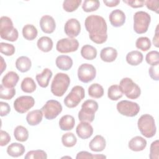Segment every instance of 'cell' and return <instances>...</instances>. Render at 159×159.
Listing matches in <instances>:
<instances>
[{"label": "cell", "mask_w": 159, "mask_h": 159, "mask_svg": "<svg viewBox=\"0 0 159 159\" xmlns=\"http://www.w3.org/2000/svg\"><path fill=\"white\" fill-rule=\"evenodd\" d=\"M89 39L97 44H102L107 39V27L105 19L98 15H90L84 20Z\"/></svg>", "instance_id": "cell-1"}, {"label": "cell", "mask_w": 159, "mask_h": 159, "mask_svg": "<svg viewBox=\"0 0 159 159\" xmlns=\"http://www.w3.org/2000/svg\"><path fill=\"white\" fill-rule=\"evenodd\" d=\"M0 36L1 39L10 42H15L19 37L17 29L14 27L11 18L2 16L0 18Z\"/></svg>", "instance_id": "cell-2"}, {"label": "cell", "mask_w": 159, "mask_h": 159, "mask_svg": "<svg viewBox=\"0 0 159 159\" xmlns=\"http://www.w3.org/2000/svg\"><path fill=\"white\" fill-rule=\"evenodd\" d=\"M70 84L69 76L63 73H58L55 75L51 84V92L56 96H62L67 91Z\"/></svg>", "instance_id": "cell-3"}, {"label": "cell", "mask_w": 159, "mask_h": 159, "mask_svg": "<svg viewBox=\"0 0 159 159\" xmlns=\"http://www.w3.org/2000/svg\"><path fill=\"white\" fill-rule=\"evenodd\" d=\"M137 126L142 135L146 138H152L156 134L155 119L150 114H145L141 116L137 121Z\"/></svg>", "instance_id": "cell-4"}, {"label": "cell", "mask_w": 159, "mask_h": 159, "mask_svg": "<svg viewBox=\"0 0 159 159\" xmlns=\"http://www.w3.org/2000/svg\"><path fill=\"white\" fill-rule=\"evenodd\" d=\"M98 102L93 99L85 101L81 105V109L78 112V119L80 121L92 122L95 117V112L98 109Z\"/></svg>", "instance_id": "cell-5"}, {"label": "cell", "mask_w": 159, "mask_h": 159, "mask_svg": "<svg viewBox=\"0 0 159 159\" xmlns=\"http://www.w3.org/2000/svg\"><path fill=\"white\" fill-rule=\"evenodd\" d=\"M151 22V17L147 12L142 11L136 12L134 15V30L139 34L147 32Z\"/></svg>", "instance_id": "cell-6"}, {"label": "cell", "mask_w": 159, "mask_h": 159, "mask_svg": "<svg viewBox=\"0 0 159 159\" xmlns=\"http://www.w3.org/2000/svg\"><path fill=\"white\" fill-rule=\"evenodd\" d=\"M119 86L122 93L129 99H135L140 96V88L130 78H122L120 81Z\"/></svg>", "instance_id": "cell-7"}, {"label": "cell", "mask_w": 159, "mask_h": 159, "mask_svg": "<svg viewBox=\"0 0 159 159\" xmlns=\"http://www.w3.org/2000/svg\"><path fill=\"white\" fill-rule=\"evenodd\" d=\"M85 97V91L81 86L76 85L72 88L71 91L64 99L65 105L69 108L76 107Z\"/></svg>", "instance_id": "cell-8"}, {"label": "cell", "mask_w": 159, "mask_h": 159, "mask_svg": "<svg viewBox=\"0 0 159 159\" xmlns=\"http://www.w3.org/2000/svg\"><path fill=\"white\" fill-rule=\"evenodd\" d=\"M62 109L63 107L60 102L53 99L47 101L41 109L44 117L48 120L56 118L61 112Z\"/></svg>", "instance_id": "cell-9"}, {"label": "cell", "mask_w": 159, "mask_h": 159, "mask_svg": "<svg viewBox=\"0 0 159 159\" xmlns=\"http://www.w3.org/2000/svg\"><path fill=\"white\" fill-rule=\"evenodd\" d=\"M116 107L120 114L127 117H134L140 111V106L137 102L127 100L119 101L117 102Z\"/></svg>", "instance_id": "cell-10"}, {"label": "cell", "mask_w": 159, "mask_h": 159, "mask_svg": "<svg viewBox=\"0 0 159 159\" xmlns=\"http://www.w3.org/2000/svg\"><path fill=\"white\" fill-rule=\"evenodd\" d=\"M96 70L95 67L89 63H83L78 69V77L80 81L88 83L92 81L96 77Z\"/></svg>", "instance_id": "cell-11"}, {"label": "cell", "mask_w": 159, "mask_h": 159, "mask_svg": "<svg viewBox=\"0 0 159 159\" xmlns=\"http://www.w3.org/2000/svg\"><path fill=\"white\" fill-rule=\"evenodd\" d=\"M79 42L75 38H63L59 40L56 45L57 50L61 53H68L78 50Z\"/></svg>", "instance_id": "cell-12"}, {"label": "cell", "mask_w": 159, "mask_h": 159, "mask_svg": "<svg viewBox=\"0 0 159 159\" xmlns=\"http://www.w3.org/2000/svg\"><path fill=\"white\" fill-rule=\"evenodd\" d=\"M35 104V100L30 96H21L14 102V109L20 114H24L31 109Z\"/></svg>", "instance_id": "cell-13"}, {"label": "cell", "mask_w": 159, "mask_h": 159, "mask_svg": "<svg viewBox=\"0 0 159 159\" xmlns=\"http://www.w3.org/2000/svg\"><path fill=\"white\" fill-rule=\"evenodd\" d=\"M64 31L70 38L77 37L81 31V25L80 22L75 18L68 19L64 26Z\"/></svg>", "instance_id": "cell-14"}, {"label": "cell", "mask_w": 159, "mask_h": 159, "mask_svg": "<svg viewBox=\"0 0 159 159\" xmlns=\"http://www.w3.org/2000/svg\"><path fill=\"white\" fill-rule=\"evenodd\" d=\"M40 26L41 30L46 34L53 33L56 28V23L51 16H43L40 20Z\"/></svg>", "instance_id": "cell-15"}, {"label": "cell", "mask_w": 159, "mask_h": 159, "mask_svg": "<svg viewBox=\"0 0 159 159\" xmlns=\"http://www.w3.org/2000/svg\"><path fill=\"white\" fill-rule=\"evenodd\" d=\"M109 19L113 27H119L123 25L125 22V14L122 10L117 9L110 13Z\"/></svg>", "instance_id": "cell-16"}, {"label": "cell", "mask_w": 159, "mask_h": 159, "mask_svg": "<svg viewBox=\"0 0 159 159\" xmlns=\"http://www.w3.org/2000/svg\"><path fill=\"white\" fill-rule=\"evenodd\" d=\"M77 135L82 139L89 138L93 134V128L89 122L81 121L79 123L76 129Z\"/></svg>", "instance_id": "cell-17"}, {"label": "cell", "mask_w": 159, "mask_h": 159, "mask_svg": "<svg viewBox=\"0 0 159 159\" xmlns=\"http://www.w3.org/2000/svg\"><path fill=\"white\" fill-rule=\"evenodd\" d=\"M147 140L140 136H135L129 142L128 147L129 149L134 152L143 150L147 146Z\"/></svg>", "instance_id": "cell-18"}, {"label": "cell", "mask_w": 159, "mask_h": 159, "mask_svg": "<svg viewBox=\"0 0 159 159\" xmlns=\"http://www.w3.org/2000/svg\"><path fill=\"white\" fill-rule=\"evenodd\" d=\"M106 145V140L101 135H96L89 142V147L91 150L96 152L103 151Z\"/></svg>", "instance_id": "cell-19"}, {"label": "cell", "mask_w": 159, "mask_h": 159, "mask_svg": "<svg viewBox=\"0 0 159 159\" xmlns=\"http://www.w3.org/2000/svg\"><path fill=\"white\" fill-rule=\"evenodd\" d=\"M19 80V75L13 71L7 72L2 79V84L8 88H12L16 86Z\"/></svg>", "instance_id": "cell-20"}, {"label": "cell", "mask_w": 159, "mask_h": 159, "mask_svg": "<svg viewBox=\"0 0 159 159\" xmlns=\"http://www.w3.org/2000/svg\"><path fill=\"white\" fill-rule=\"evenodd\" d=\"M117 57V51L116 48L107 47L103 48L100 52L101 59L105 62L110 63L115 61Z\"/></svg>", "instance_id": "cell-21"}, {"label": "cell", "mask_w": 159, "mask_h": 159, "mask_svg": "<svg viewBox=\"0 0 159 159\" xmlns=\"http://www.w3.org/2000/svg\"><path fill=\"white\" fill-rule=\"evenodd\" d=\"M52 75V71L49 68H44L41 73L37 74L35 76L39 85L43 88H47L48 86Z\"/></svg>", "instance_id": "cell-22"}, {"label": "cell", "mask_w": 159, "mask_h": 159, "mask_svg": "<svg viewBox=\"0 0 159 159\" xmlns=\"http://www.w3.org/2000/svg\"><path fill=\"white\" fill-rule=\"evenodd\" d=\"M57 66L61 70L67 71L70 70L73 66V60L68 55L58 56L55 60Z\"/></svg>", "instance_id": "cell-23"}, {"label": "cell", "mask_w": 159, "mask_h": 159, "mask_svg": "<svg viewBox=\"0 0 159 159\" xmlns=\"http://www.w3.org/2000/svg\"><path fill=\"white\" fill-rule=\"evenodd\" d=\"M43 115L42 110L36 109L30 111L27 114L26 120L30 125H37L42 122Z\"/></svg>", "instance_id": "cell-24"}, {"label": "cell", "mask_w": 159, "mask_h": 159, "mask_svg": "<svg viewBox=\"0 0 159 159\" xmlns=\"http://www.w3.org/2000/svg\"><path fill=\"white\" fill-rule=\"evenodd\" d=\"M24 146L17 142L11 143L7 148V154L12 157H19L22 156L25 152Z\"/></svg>", "instance_id": "cell-25"}, {"label": "cell", "mask_w": 159, "mask_h": 159, "mask_svg": "<svg viewBox=\"0 0 159 159\" xmlns=\"http://www.w3.org/2000/svg\"><path fill=\"white\" fill-rule=\"evenodd\" d=\"M125 58L128 64L132 66H137L142 62L143 56L140 52L133 50L127 54Z\"/></svg>", "instance_id": "cell-26"}, {"label": "cell", "mask_w": 159, "mask_h": 159, "mask_svg": "<svg viewBox=\"0 0 159 159\" xmlns=\"http://www.w3.org/2000/svg\"><path fill=\"white\" fill-rule=\"evenodd\" d=\"M75 124V120L71 115L63 116L59 120V127L61 130H71Z\"/></svg>", "instance_id": "cell-27"}, {"label": "cell", "mask_w": 159, "mask_h": 159, "mask_svg": "<svg viewBox=\"0 0 159 159\" xmlns=\"http://www.w3.org/2000/svg\"><path fill=\"white\" fill-rule=\"evenodd\" d=\"M32 66V62L30 58L25 56L19 57L16 61V68L22 73L28 71Z\"/></svg>", "instance_id": "cell-28"}, {"label": "cell", "mask_w": 159, "mask_h": 159, "mask_svg": "<svg viewBox=\"0 0 159 159\" xmlns=\"http://www.w3.org/2000/svg\"><path fill=\"white\" fill-rule=\"evenodd\" d=\"M37 47L39 50L43 52H48L53 48V41L51 38L43 36L41 37L37 42Z\"/></svg>", "instance_id": "cell-29"}, {"label": "cell", "mask_w": 159, "mask_h": 159, "mask_svg": "<svg viewBox=\"0 0 159 159\" xmlns=\"http://www.w3.org/2000/svg\"><path fill=\"white\" fill-rule=\"evenodd\" d=\"M81 55L84 59L92 60L96 58L97 50L91 45H84L81 49Z\"/></svg>", "instance_id": "cell-30"}, {"label": "cell", "mask_w": 159, "mask_h": 159, "mask_svg": "<svg viewBox=\"0 0 159 159\" xmlns=\"http://www.w3.org/2000/svg\"><path fill=\"white\" fill-rule=\"evenodd\" d=\"M38 34L37 28L32 24H26L22 29V35L27 40H34Z\"/></svg>", "instance_id": "cell-31"}, {"label": "cell", "mask_w": 159, "mask_h": 159, "mask_svg": "<svg viewBox=\"0 0 159 159\" xmlns=\"http://www.w3.org/2000/svg\"><path fill=\"white\" fill-rule=\"evenodd\" d=\"M20 88L22 91L26 93H32L35 91L37 86L33 78L30 77H26L22 81Z\"/></svg>", "instance_id": "cell-32"}, {"label": "cell", "mask_w": 159, "mask_h": 159, "mask_svg": "<svg viewBox=\"0 0 159 159\" xmlns=\"http://www.w3.org/2000/svg\"><path fill=\"white\" fill-rule=\"evenodd\" d=\"M88 94L93 98H101L104 95L103 87L98 83H93L91 84L88 89Z\"/></svg>", "instance_id": "cell-33"}, {"label": "cell", "mask_w": 159, "mask_h": 159, "mask_svg": "<svg viewBox=\"0 0 159 159\" xmlns=\"http://www.w3.org/2000/svg\"><path fill=\"white\" fill-rule=\"evenodd\" d=\"M14 136L19 142H25L29 138V132L24 126L18 125L14 130Z\"/></svg>", "instance_id": "cell-34"}, {"label": "cell", "mask_w": 159, "mask_h": 159, "mask_svg": "<svg viewBox=\"0 0 159 159\" xmlns=\"http://www.w3.org/2000/svg\"><path fill=\"white\" fill-rule=\"evenodd\" d=\"M123 93L119 85L113 84L109 86L107 90V97L112 101H117L121 98Z\"/></svg>", "instance_id": "cell-35"}, {"label": "cell", "mask_w": 159, "mask_h": 159, "mask_svg": "<svg viewBox=\"0 0 159 159\" xmlns=\"http://www.w3.org/2000/svg\"><path fill=\"white\" fill-rule=\"evenodd\" d=\"M61 142L66 147H72L76 145L77 139L73 133L67 132L62 135Z\"/></svg>", "instance_id": "cell-36"}, {"label": "cell", "mask_w": 159, "mask_h": 159, "mask_svg": "<svg viewBox=\"0 0 159 159\" xmlns=\"http://www.w3.org/2000/svg\"><path fill=\"white\" fill-rule=\"evenodd\" d=\"M100 6V2L98 0H85L82 4V9L84 12H90L96 11Z\"/></svg>", "instance_id": "cell-37"}, {"label": "cell", "mask_w": 159, "mask_h": 159, "mask_svg": "<svg viewBox=\"0 0 159 159\" xmlns=\"http://www.w3.org/2000/svg\"><path fill=\"white\" fill-rule=\"evenodd\" d=\"M81 2V0H65L63 2V8L65 11L71 12L76 11Z\"/></svg>", "instance_id": "cell-38"}, {"label": "cell", "mask_w": 159, "mask_h": 159, "mask_svg": "<svg viewBox=\"0 0 159 159\" xmlns=\"http://www.w3.org/2000/svg\"><path fill=\"white\" fill-rule=\"evenodd\" d=\"M151 41L147 37H140L138 38L135 42L136 47L142 51H147L151 47Z\"/></svg>", "instance_id": "cell-39"}, {"label": "cell", "mask_w": 159, "mask_h": 159, "mask_svg": "<svg viewBox=\"0 0 159 159\" xmlns=\"http://www.w3.org/2000/svg\"><path fill=\"white\" fill-rule=\"evenodd\" d=\"M25 159H47V155L42 150H30L24 157Z\"/></svg>", "instance_id": "cell-40"}, {"label": "cell", "mask_w": 159, "mask_h": 159, "mask_svg": "<svg viewBox=\"0 0 159 159\" xmlns=\"http://www.w3.org/2000/svg\"><path fill=\"white\" fill-rule=\"evenodd\" d=\"M16 94L14 88H8L4 87L2 84L0 86V98L6 100L11 99Z\"/></svg>", "instance_id": "cell-41"}, {"label": "cell", "mask_w": 159, "mask_h": 159, "mask_svg": "<svg viewBox=\"0 0 159 159\" xmlns=\"http://www.w3.org/2000/svg\"><path fill=\"white\" fill-rule=\"evenodd\" d=\"M147 63L151 66H155L159 63V53L157 50H152L148 52L145 57Z\"/></svg>", "instance_id": "cell-42"}, {"label": "cell", "mask_w": 159, "mask_h": 159, "mask_svg": "<svg viewBox=\"0 0 159 159\" xmlns=\"http://www.w3.org/2000/svg\"><path fill=\"white\" fill-rule=\"evenodd\" d=\"M15 47L12 44L1 42L0 43V52L6 56H11L15 53Z\"/></svg>", "instance_id": "cell-43"}, {"label": "cell", "mask_w": 159, "mask_h": 159, "mask_svg": "<svg viewBox=\"0 0 159 159\" xmlns=\"http://www.w3.org/2000/svg\"><path fill=\"white\" fill-rule=\"evenodd\" d=\"M149 158L150 159H158L159 158V141L156 140L153 141L150 148Z\"/></svg>", "instance_id": "cell-44"}, {"label": "cell", "mask_w": 159, "mask_h": 159, "mask_svg": "<svg viewBox=\"0 0 159 159\" xmlns=\"http://www.w3.org/2000/svg\"><path fill=\"white\" fill-rule=\"evenodd\" d=\"M76 159H81V158H87V159H92V158H106V156L104 155H93L86 151H81L77 153Z\"/></svg>", "instance_id": "cell-45"}, {"label": "cell", "mask_w": 159, "mask_h": 159, "mask_svg": "<svg viewBox=\"0 0 159 159\" xmlns=\"http://www.w3.org/2000/svg\"><path fill=\"white\" fill-rule=\"evenodd\" d=\"M145 6L147 7L156 13H158L159 9V1L158 0H147L145 1Z\"/></svg>", "instance_id": "cell-46"}, {"label": "cell", "mask_w": 159, "mask_h": 159, "mask_svg": "<svg viewBox=\"0 0 159 159\" xmlns=\"http://www.w3.org/2000/svg\"><path fill=\"white\" fill-rule=\"evenodd\" d=\"M11 141V136L9 134L2 130H1L0 131V145L1 147L5 146L7 144L9 143V142Z\"/></svg>", "instance_id": "cell-47"}, {"label": "cell", "mask_w": 159, "mask_h": 159, "mask_svg": "<svg viewBox=\"0 0 159 159\" xmlns=\"http://www.w3.org/2000/svg\"><path fill=\"white\" fill-rule=\"evenodd\" d=\"M123 2L133 8L142 7L144 6V0H124Z\"/></svg>", "instance_id": "cell-48"}, {"label": "cell", "mask_w": 159, "mask_h": 159, "mask_svg": "<svg viewBox=\"0 0 159 159\" xmlns=\"http://www.w3.org/2000/svg\"><path fill=\"white\" fill-rule=\"evenodd\" d=\"M159 66L158 65L155 66H152L149 68L148 73L151 78L155 81H158L159 80Z\"/></svg>", "instance_id": "cell-49"}, {"label": "cell", "mask_w": 159, "mask_h": 159, "mask_svg": "<svg viewBox=\"0 0 159 159\" xmlns=\"http://www.w3.org/2000/svg\"><path fill=\"white\" fill-rule=\"evenodd\" d=\"M0 107H1V116H7L11 111V107L8 103L1 101L0 102Z\"/></svg>", "instance_id": "cell-50"}, {"label": "cell", "mask_w": 159, "mask_h": 159, "mask_svg": "<svg viewBox=\"0 0 159 159\" xmlns=\"http://www.w3.org/2000/svg\"><path fill=\"white\" fill-rule=\"evenodd\" d=\"M159 32H158V25H157L156 29H155V35L153 38V43L156 47H159Z\"/></svg>", "instance_id": "cell-51"}, {"label": "cell", "mask_w": 159, "mask_h": 159, "mask_svg": "<svg viewBox=\"0 0 159 159\" xmlns=\"http://www.w3.org/2000/svg\"><path fill=\"white\" fill-rule=\"evenodd\" d=\"M103 2L106 4V6L112 7L117 6L120 3V1L119 0H109V1L104 0Z\"/></svg>", "instance_id": "cell-52"}, {"label": "cell", "mask_w": 159, "mask_h": 159, "mask_svg": "<svg viewBox=\"0 0 159 159\" xmlns=\"http://www.w3.org/2000/svg\"><path fill=\"white\" fill-rule=\"evenodd\" d=\"M1 73L4 71V70L6 68V63L4 60V58L2 57H1Z\"/></svg>", "instance_id": "cell-53"}, {"label": "cell", "mask_w": 159, "mask_h": 159, "mask_svg": "<svg viewBox=\"0 0 159 159\" xmlns=\"http://www.w3.org/2000/svg\"><path fill=\"white\" fill-rule=\"evenodd\" d=\"M62 158H71V157H67V156L63 157H62Z\"/></svg>", "instance_id": "cell-54"}]
</instances>
